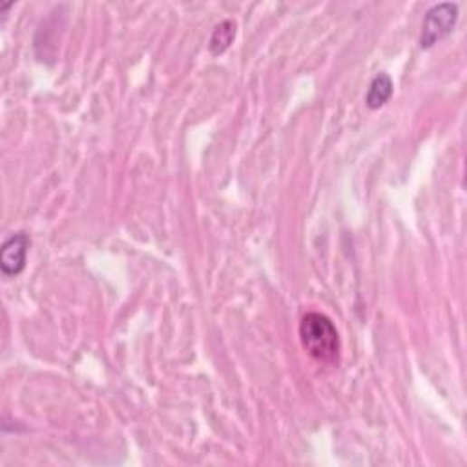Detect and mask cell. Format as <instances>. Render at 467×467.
I'll list each match as a JSON object with an SVG mask.
<instances>
[{
	"label": "cell",
	"instance_id": "obj_3",
	"mask_svg": "<svg viewBox=\"0 0 467 467\" xmlns=\"http://www.w3.org/2000/svg\"><path fill=\"white\" fill-rule=\"evenodd\" d=\"M30 249V238L24 232H17L10 236L0 249V271L6 278L19 276L26 267Z\"/></svg>",
	"mask_w": 467,
	"mask_h": 467
},
{
	"label": "cell",
	"instance_id": "obj_1",
	"mask_svg": "<svg viewBox=\"0 0 467 467\" xmlns=\"http://www.w3.org/2000/svg\"><path fill=\"white\" fill-rule=\"evenodd\" d=\"M300 339L314 360L321 364H336L339 360V334L325 314L307 312L300 321Z\"/></svg>",
	"mask_w": 467,
	"mask_h": 467
},
{
	"label": "cell",
	"instance_id": "obj_4",
	"mask_svg": "<svg viewBox=\"0 0 467 467\" xmlns=\"http://www.w3.org/2000/svg\"><path fill=\"white\" fill-rule=\"evenodd\" d=\"M393 79L387 75V73H378L371 84H369V90H367V97H366V102L371 110H378L382 108L393 95Z\"/></svg>",
	"mask_w": 467,
	"mask_h": 467
},
{
	"label": "cell",
	"instance_id": "obj_2",
	"mask_svg": "<svg viewBox=\"0 0 467 467\" xmlns=\"http://www.w3.org/2000/svg\"><path fill=\"white\" fill-rule=\"evenodd\" d=\"M458 19V6L453 3H442L433 6L424 19L422 35H420V46L424 50L433 48L438 41L447 37Z\"/></svg>",
	"mask_w": 467,
	"mask_h": 467
},
{
	"label": "cell",
	"instance_id": "obj_5",
	"mask_svg": "<svg viewBox=\"0 0 467 467\" xmlns=\"http://www.w3.org/2000/svg\"><path fill=\"white\" fill-rule=\"evenodd\" d=\"M234 39H236V24H234L232 21L219 23L210 37V44H208L210 53L215 57L224 53L230 48V44L234 43Z\"/></svg>",
	"mask_w": 467,
	"mask_h": 467
}]
</instances>
